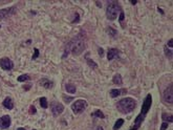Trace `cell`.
<instances>
[{
    "label": "cell",
    "instance_id": "1",
    "mask_svg": "<svg viewBox=\"0 0 173 130\" xmlns=\"http://www.w3.org/2000/svg\"><path fill=\"white\" fill-rule=\"evenodd\" d=\"M136 106V103L134 101V99L132 98H125V99H122L121 101L118 102L117 104V108L120 112L122 113H130L133 111V109L135 108Z\"/></svg>",
    "mask_w": 173,
    "mask_h": 130
},
{
    "label": "cell",
    "instance_id": "2",
    "mask_svg": "<svg viewBox=\"0 0 173 130\" xmlns=\"http://www.w3.org/2000/svg\"><path fill=\"white\" fill-rule=\"evenodd\" d=\"M121 12H122V8H121V5L119 4V2H117V1L108 2L107 7H106V16L109 20H116Z\"/></svg>",
    "mask_w": 173,
    "mask_h": 130
},
{
    "label": "cell",
    "instance_id": "3",
    "mask_svg": "<svg viewBox=\"0 0 173 130\" xmlns=\"http://www.w3.org/2000/svg\"><path fill=\"white\" fill-rule=\"evenodd\" d=\"M86 47V43L84 42V40L80 37H77L76 39H74L70 42V51L74 56H79L83 52V50Z\"/></svg>",
    "mask_w": 173,
    "mask_h": 130
},
{
    "label": "cell",
    "instance_id": "4",
    "mask_svg": "<svg viewBox=\"0 0 173 130\" xmlns=\"http://www.w3.org/2000/svg\"><path fill=\"white\" fill-rule=\"evenodd\" d=\"M87 107V102L85 100H77L73 105H71V109L74 111V113L79 114L81 112H83Z\"/></svg>",
    "mask_w": 173,
    "mask_h": 130
},
{
    "label": "cell",
    "instance_id": "5",
    "mask_svg": "<svg viewBox=\"0 0 173 130\" xmlns=\"http://www.w3.org/2000/svg\"><path fill=\"white\" fill-rule=\"evenodd\" d=\"M163 101L167 104H172L173 103V87L172 85H169L167 87L163 93Z\"/></svg>",
    "mask_w": 173,
    "mask_h": 130
},
{
    "label": "cell",
    "instance_id": "6",
    "mask_svg": "<svg viewBox=\"0 0 173 130\" xmlns=\"http://www.w3.org/2000/svg\"><path fill=\"white\" fill-rule=\"evenodd\" d=\"M50 109H51V112L55 117H58L59 114H61L63 111H64V106L59 103V102H51L50 104Z\"/></svg>",
    "mask_w": 173,
    "mask_h": 130
},
{
    "label": "cell",
    "instance_id": "7",
    "mask_svg": "<svg viewBox=\"0 0 173 130\" xmlns=\"http://www.w3.org/2000/svg\"><path fill=\"white\" fill-rule=\"evenodd\" d=\"M151 104H152V97H151V94L149 93V94H147V97H146V99H145V101H144V103H143L141 113L144 114V115H146V113L149 111V109H150V107H151Z\"/></svg>",
    "mask_w": 173,
    "mask_h": 130
},
{
    "label": "cell",
    "instance_id": "8",
    "mask_svg": "<svg viewBox=\"0 0 173 130\" xmlns=\"http://www.w3.org/2000/svg\"><path fill=\"white\" fill-rule=\"evenodd\" d=\"M0 66L4 70H11L14 67V63H13V61L11 59L4 57V58H1L0 59Z\"/></svg>",
    "mask_w": 173,
    "mask_h": 130
},
{
    "label": "cell",
    "instance_id": "9",
    "mask_svg": "<svg viewBox=\"0 0 173 130\" xmlns=\"http://www.w3.org/2000/svg\"><path fill=\"white\" fill-rule=\"evenodd\" d=\"M16 12V7L15 6H11V7H6V8H2L0 9V20H3L12 15H14Z\"/></svg>",
    "mask_w": 173,
    "mask_h": 130
},
{
    "label": "cell",
    "instance_id": "10",
    "mask_svg": "<svg viewBox=\"0 0 173 130\" xmlns=\"http://www.w3.org/2000/svg\"><path fill=\"white\" fill-rule=\"evenodd\" d=\"M120 55V51L117 49V48H110L108 50V54H107V58L109 61H112L113 59H116L117 57H119Z\"/></svg>",
    "mask_w": 173,
    "mask_h": 130
},
{
    "label": "cell",
    "instance_id": "11",
    "mask_svg": "<svg viewBox=\"0 0 173 130\" xmlns=\"http://www.w3.org/2000/svg\"><path fill=\"white\" fill-rule=\"evenodd\" d=\"M0 121H1V127L3 129H6L9 127V125H11V117L9 115H3Z\"/></svg>",
    "mask_w": 173,
    "mask_h": 130
},
{
    "label": "cell",
    "instance_id": "12",
    "mask_svg": "<svg viewBox=\"0 0 173 130\" xmlns=\"http://www.w3.org/2000/svg\"><path fill=\"white\" fill-rule=\"evenodd\" d=\"M3 106L6 108V109H8V110H11V109H13L14 108V103H13V100L11 99V98H5L4 99V101H3Z\"/></svg>",
    "mask_w": 173,
    "mask_h": 130
},
{
    "label": "cell",
    "instance_id": "13",
    "mask_svg": "<svg viewBox=\"0 0 173 130\" xmlns=\"http://www.w3.org/2000/svg\"><path fill=\"white\" fill-rule=\"evenodd\" d=\"M125 89H111L110 90V97L111 98H117V97H119V95H121L122 93H125Z\"/></svg>",
    "mask_w": 173,
    "mask_h": 130
},
{
    "label": "cell",
    "instance_id": "14",
    "mask_svg": "<svg viewBox=\"0 0 173 130\" xmlns=\"http://www.w3.org/2000/svg\"><path fill=\"white\" fill-rule=\"evenodd\" d=\"M144 118H145V115L144 114H142V113H140L137 117H136V119H135V121H134V128H138L140 127V125L142 124V122L144 121Z\"/></svg>",
    "mask_w": 173,
    "mask_h": 130
},
{
    "label": "cell",
    "instance_id": "15",
    "mask_svg": "<svg viewBox=\"0 0 173 130\" xmlns=\"http://www.w3.org/2000/svg\"><path fill=\"white\" fill-rule=\"evenodd\" d=\"M39 83H40L41 86L45 87V88H47V89H49V88L52 87V82H50V81L47 80V79H41V80L39 81Z\"/></svg>",
    "mask_w": 173,
    "mask_h": 130
},
{
    "label": "cell",
    "instance_id": "16",
    "mask_svg": "<svg viewBox=\"0 0 173 130\" xmlns=\"http://www.w3.org/2000/svg\"><path fill=\"white\" fill-rule=\"evenodd\" d=\"M112 82H113V84H116V85H122V84H123V80H122L121 75H119V74L114 75L113 78H112Z\"/></svg>",
    "mask_w": 173,
    "mask_h": 130
},
{
    "label": "cell",
    "instance_id": "17",
    "mask_svg": "<svg viewBox=\"0 0 173 130\" xmlns=\"http://www.w3.org/2000/svg\"><path fill=\"white\" fill-rule=\"evenodd\" d=\"M65 88H66L67 92H69V93H76L77 88H76V86H75L74 84L68 83V84H66V85H65Z\"/></svg>",
    "mask_w": 173,
    "mask_h": 130
},
{
    "label": "cell",
    "instance_id": "18",
    "mask_svg": "<svg viewBox=\"0 0 173 130\" xmlns=\"http://www.w3.org/2000/svg\"><path fill=\"white\" fill-rule=\"evenodd\" d=\"M162 119H163L164 122H167V123H168V122H169V123H172L173 122L172 115H171V114H167V113H165V112L162 114Z\"/></svg>",
    "mask_w": 173,
    "mask_h": 130
},
{
    "label": "cell",
    "instance_id": "19",
    "mask_svg": "<svg viewBox=\"0 0 173 130\" xmlns=\"http://www.w3.org/2000/svg\"><path fill=\"white\" fill-rule=\"evenodd\" d=\"M91 117H93V118H99V119H104V118H105L104 113H103L101 110H95L93 113H91Z\"/></svg>",
    "mask_w": 173,
    "mask_h": 130
},
{
    "label": "cell",
    "instance_id": "20",
    "mask_svg": "<svg viewBox=\"0 0 173 130\" xmlns=\"http://www.w3.org/2000/svg\"><path fill=\"white\" fill-rule=\"evenodd\" d=\"M123 124H124V120L123 119H119L117 122H116V124H114V126H113V130H118L120 129L122 126H123Z\"/></svg>",
    "mask_w": 173,
    "mask_h": 130
},
{
    "label": "cell",
    "instance_id": "21",
    "mask_svg": "<svg viewBox=\"0 0 173 130\" xmlns=\"http://www.w3.org/2000/svg\"><path fill=\"white\" fill-rule=\"evenodd\" d=\"M18 82H25V81H30L31 80V77L28 75H21L18 77Z\"/></svg>",
    "mask_w": 173,
    "mask_h": 130
},
{
    "label": "cell",
    "instance_id": "22",
    "mask_svg": "<svg viewBox=\"0 0 173 130\" xmlns=\"http://www.w3.org/2000/svg\"><path fill=\"white\" fill-rule=\"evenodd\" d=\"M40 105H41V107L44 108V109H46L47 107H48V104H47V100H46V98H40Z\"/></svg>",
    "mask_w": 173,
    "mask_h": 130
},
{
    "label": "cell",
    "instance_id": "23",
    "mask_svg": "<svg viewBox=\"0 0 173 130\" xmlns=\"http://www.w3.org/2000/svg\"><path fill=\"white\" fill-rule=\"evenodd\" d=\"M165 55H166V57H168L169 59H172V57H173L172 50H171V49H168L167 46H165Z\"/></svg>",
    "mask_w": 173,
    "mask_h": 130
},
{
    "label": "cell",
    "instance_id": "24",
    "mask_svg": "<svg viewBox=\"0 0 173 130\" xmlns=\"http://www.w3.org/2000/svg\"><path fill=\"white\" fill-rule=\"evenodd\" d=\"M108 34H109V35H110L111 37H113V38H114V37L117 36L118 32H117L116 30H113L112 27H109V28H108Z\"/></svg>",
    "mask_w": 173,
    "mask_h": 130
},
{
    "label": "cell",
    "instance_id": "25",
    "mask_svg": "<svg viewBox=\"0 0 173 130\" xmlns=\"http://www.w3.org/2000/svg\"><path fill=\"white\" fill-rule=\"evenodd\" d=\"M87 63H88V64H89V66H91L92 68H97V67H98V65H97L93 61H91L89 58H87Z\"/></svg>",
    "mask_w": 173,
    "mask_h": 130
},
{
    "label": "cell",
    "instance_id": "26",
    "mask_svg": "<svg viewBox=\"0 0 173 130\" xmlns=\"http://www.w3.org/2000/svg\"><path fill=\"white\" fill-rule=\"evenodd\" d=\"M34 50H35V54H34L33 57H32L33 60H35V59H37V58L39 57V49H38V48H35Z\"/></svg>",
    "mask_w": 173,
    "mask_h": 130
},
{
    "label": "cell",
    "instance_id": "27",
    "mask_svg": "<svg viewBox=\"0 0 173 130\" xmlns=\"http://www.w3.org/2000/svg\"><path fill=\"white\" fill-rule=\"evenodd\" d=\"M168 126H169V123H167V122H163V124H162V126H161L160 130H166L167 128H168Z\"/></svg>",
    "mask_w": 173,
    "mask_h": 130
},
{
    "label": "cell",
    "instance_id": "28",
    "mask_svg": "<svg viewBox=\"0 0 173 130\" xmlns=\"http://www.w3.org/2000/svg\"><path fill=\"white\" fill-rule=\"evenodd\" d=\"M36 112H37V110H36V107L32 105V106L30 107V114H35Z\"/></svg>",
    "mask_w": 173,
    "mask_h": 130
},
{
    "label": "cell",
    "instance_id": "29",
    "mask_svg": "<svg viewBox=\"0 0 173 130\" xmlns=\"http://www.w3.org/2000/svg\"><path fill=\"white\" fill-rule=\"evenodd\" d=\"M124 18H125V15H124V12L122 11V12L120 13V17H119V19H120V21L122 22V21L124 20Z\"/></svg>",
    "mask_w": 173,
    "mask_h": 130
},
{
    "label": "cell",
    "instance_id": "30",
    "mask_svg": "<svg viewBox=\"0 0 173 130\" xmlns=\"http://www.w3.org/2000/svg\"><path fill=\"white\" fill-rule=\"evenodd\" d=\"M76 17H77V18H75V20H73V23L79 22V20H80V18H79V14H77V13H76Z\"/></svg>",
    "mask_w": 173,
    "mask_h": 130
},
{
    "label": "cell",
    "instance_id": "31",
    "mask_svg": "<svg viewBox=\"0 0 173 130\" xmlns=\"http://www.w3.org/2000/svg\"><path fill=\"white\" fill-rule=\"evenodd\" d=\"M98 50H99V55H100L101 57H103V56H104V50H103V48H99Z\"/></svg>",
    "mask_w": 173,
    "mask_h": 130
},
{
    "label": "cell",
    "instance_id": "32",
    "mask_svg": "<svg viewBox=\"0 0 173 130\" xmlns=\"http://www.w3.org/2000/svg\"><path fill=\"white\" fill-rule=\"evenodd\" d=\"M63 98L65 99V102H66V103H69L70 100H73V98H66V97H63Z\"/></svg>",
    "mask_w": 173,
    "mask_h": 130
},
{
    "label": "cell",
    "instance_id": "33",
    "mask_svg": "<svg viewBox=\"0 0 173 130\" xmlns=\"http://www.w3.org/2000/svg\"><path fill=\"white\" fill-rule=\"evenodd\" d=\"M92 130H103V128H102L101 126H95Z\"/></svg>",
    "mask_w": 173,
    "mask_h": 130
},
{
    "label": "cell",
    "instance_id": "34",
    "mask_svg": "<svg viewBox=\"0 0 173 130\" xmlns=\"http://www.w3.org/2000/svg\"><path fill=\"white\" fill-rule=\"evenodd\" d=\"M168 45H169L170 47H172V46H173V40H172V39H170V40H169V42H168Z\"/></svg>",
    "mask_w": 173,
    "mask_h": 130
},
{
    "label": "cell",
    "instance_id": "35",
    "mask_svg": "<svg viewBox=\"0 0 173 130\" xmlns=\"http://www.w3.org/2000/svg\"><path fill=\"white\" fill-rule=\"evenodd\" d=\"M131 4H136V1L135 0H131Z\"/></svg>",
    "mask_w": 173,
    "mask_h": 130
},
{
    "label": "cell",
    "instance_id": "36",
    "mask_svg": "<svg viewBox=\"0 0 173 130\" xmlns=\"http://www.w3.org/2000/svg\"><path fill=\"white\" fill-rule=\"evenodd\" d=\"M158 12H160V13H161V14H164V12H163V11H162V9H161V8H160V7H158Z\"/></svg>",
    "mask_w": 173,
    "mask_h": 130
},
{
    "label": "cell",
    "instance_id": "37",
    "mask_svg": "<svg viewBox=\"0 0 173 130\" xmlns=\"http://www.w3.org/2000/svg\"><path fill=\"white\" fill-rule=\"evenodd\" d=\"M17 130H25V129H24V128H18Z\"/></svg>",
    "mask_w": 173,
    "mask_h": 130
},
{
    "label": "cell",
    "instance_id": "38",
    "mask_svg": "<svg viewBox=\"0 0 173 130\" xmlns=\"http://www.w3.org/2000/svg\"><path fill=\"white\" fill-rule=\"evenodd\" d=\"M130 130H136V128H132V129H130Z\"/></svg>",
    "mask_w": 173,
    "mask_h": 130
},
{
    "label": "cell",
    "instance_id": "39",
    "mask_svg": "<svg viewBox=\"0 0 173 130\" xmlns=\"http://www.w3.org/2000/svg\"><path fill=\"white\" fill-rule=\"evenodd\" d=\"M33 130H36V129H33Z\"/></svg>",
    "mask_w": 173,
    "mask_h": 130
},
{
    "label": "cell",
    "instance_id": "40",
    "mask_svg": "<svg viewBox=\"0 0 173 130\" xmlns=\"http://www.w3.org/2000/svg\"><path fill=\"white\" fill-rule=\"evenodd\" d=\"M0 27H1V26H0Z\"/></svg>",
    "mask_w": 173,
    "mask_h": 130
}]
</instances>
